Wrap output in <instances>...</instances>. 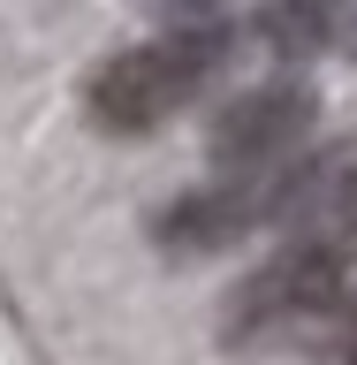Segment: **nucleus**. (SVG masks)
Here are the masks:
<instances>
[{
  "label": "nucleus",
  "mask_w": 357,
  "mask_h": 365,
  "mask_svg": "<svg viewBox=\"0 0 357 365\" xmlns=\"http://www.w3.org/2000/svg\"><path fill=\"white\" fill-rule=\"evenodd\" d=\"M304 236L327 251H357V160H335V168H312V190L296 205Z\"/></svg>",
  "instance_id": "20e7f679"
},
{
  "label": "nucleus",
  "mask_w": 357,
  "mask_h": 365,
  "mask_svg": "<svg viewBox=\"0 0 357 365\" xmlns=\"http://www.w3.org/2000/svg\"><path fill=\"white\" fill-rule=\"evenodd\" d=\"M350 304L342 289V251L296 236L289 251H274L259 274H244V289L228 297V327L236 335H289V327H319Z\"/></svg>",
  "instance_id": "f03ea898"
},
{
  "label": "nucleus",
  "mask_w": 357,
  "mask_h": 365,
  "mask_svg": "<svg viewBox=\"0 0 357 365\" xmlns=\"http://www.w3.org/2000/svg\"><path fill=\"white\" fill-rule=\"evenodd\" d=\"M312 122H319L312 84H296V76L251 84V91H236V99L213 114V160H221L228 175H251V168H281V160H296V153H304Z\"/></svg>",
  "instance_id": "7ed1b4c3"
},
{
  "label": "nucleus",
  "mask_w": 357,
  "mask_h": 365,
  "mask_svg": "<svg viewBox=\"0 0 357 365\" xmlns=\"http://www.w3.org/2000/svg\"><path fill=\"white\" fill-rule=\"evenodd\" d=\"M228 23H205V16H182L167 38H145L130 46V53H114V61L91 68V84H84V107L99 130L114 137H145L160 130L175 107H190L213 76H221L228 61Z\"/></svg>",
  "instance_id": "f257e3e1"
},
{
  "label": "nucleus",
  "mask_w": 357,
  "mask_h": 365,
  "mask_svg": "<svg viewBox=\"0 0 357 365\" xmlns=\"http://www.w3.org/2000/svg\"><path fill=\"white\" fill-rule=\"evenodd\" d=\"M152 8H160V16H175V23H182V16H213L221 0H152Z\"/></svg>",
  "instance_id": "39448f33"
}]
</instances>
